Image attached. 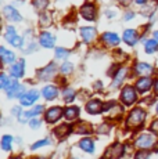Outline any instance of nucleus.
Returning a JSON list of instances; mask_svg holds the SVG:
<instances>
[{"mask_svg":"<svg viewBox=\"0 0 158 159\" xmlns=\"http://www.w3.org/2000/svg\"><path fill=\"white\" fill-rule=\"evenodd\" d=\"M47 144H50V141H49L47 139H44V140H42V141H38V143H35V144H32L31 148L32 149H38V148H40V147L47 145Z\"/></svg>","mask_w":158,"mask_h":159,"instance_id":"c9c22d12","label":"nucleus"},{"mask_svg":"<svg viewBox=\"0 0 158 159\" xmlns=\"http://www.w3.org/2000/svg\"><path fill=\"white\" fill-rule=\"evenodd\" d=\"M7 96L8 98H13V97H18V98H21V97L24 96V87L21 86L20 83H18L17 80H11L10 82V86L7 87Z\"/></svg>","mask_w":158,"mask_h":159,"instance_id":"7ed1b4c3","label":"nucleus"},{"mask_svg":"<svg viewBox=\"0 0 158 159\" xmlns=\"http://www.w3.org/2000/svg\"><path fill=\"white\" fill-rule=\"evenodd\" d=\"M54 73H56V64H49L46 68H43L42 71H39V78L47 80V79L53 78Z\"/></svg>","mask_w":158,"mask_h":159,"instance_id":"4468645a","label":"nucleus"},{"mask_svg":"<svg viewBox=\"0 0 158 159\" xmlns=\"http://www.w3.org/2000/svg\"><path fill=\"white\" fill-rule=\"evenodd\" d=\"M114 76H115V80H114V83H112V86H114V87H118L121 82L125 79V76H126V69H125V68L118 69V72L115 73Z\"/></svg>","mask_w":158,"mask_h":159,"instance_id":"b1692460","label":"nucleus"},{"mask_svg":"<svg viewBox=\"0 0 158 159\" xmlns=\"http://www.w3.org/2000/svg\"><path fill=\"white\" fill-rule=\"evenodd\" d=\"M24 72H25V61H24V60H20L18 62L14 64V65L11 66V71H10L11 76H13V78H16V79L22 78Z\"/></svg>","mask_w":158,"mask_h":159,"instance_id":"1a4fd4ad","label":"nucleus"},{"mask_svg":"<svg viewBox=\"0 0 158 159\" xmlns=\"http://www.w3.org/2000/svg\"><path fill=\"white\" fill-rule=\"evenodd\" d=\"M11 145H13V137L11 136H3L2 139V148L4 151H10Z\"/></svg>","mask_w":158,"mask_h":159,"instance_id":"a878e982","label":"nucleus"},{"mask_svg":"<svg viewBox=\"0 0 158 159\" xmlns=\"http://www.w3.org/2000/svg\"><path fill=\"white\" fill-rule=\"evenodd\" d=\"M135 159H148V152L147 151H139V152H136Z\"/></svg>","mask_w":158,"mask_h":159,"instance_id":"e433bc0d","label":"nucleus"},{"mask_svg":"<svg viewBox=\"0 0 158 159\" xmlns=\"http://www.w3.org/2000/svg\"><path fill=\"white\" fill-rule=\"evenodd\" d=\"M11 159H22V158H18V157H16V158H11Z\"/></svg>","mask_w":158,"mask_h":159,"instance_id":"49530a36","label":"nucleus"},{"mask_svg":"<svg viewBox=\"0 0 158 159\" xmlns=\"http://www.w3.org/2000/svg\"><path fill=\"white\" fill-rule=\"evenodd\" d=\"M29 125H31L32 129H38V127L40 126V122H39L36 118H33V119H31V120H29Z\"/></svg>","mask_w":158,"mask_h":159,"instance_id":"58836bf2","label":"nucleus"},{"mask_svg":"<svg viewBox=\"0 0 158 159\" xmlns=\"http://www.w3.org/2000/svg\"><path fill=\"white\" fill-rule=\"evenodd\" d=\"M10 82H11V79H8L7 75L3 73V75L0 76V87H2L3 90H7V87L10 86Z\"/></svg>","mask_w":158,"mask_h":159,"instance_id":"7c9ffc66","label":"nucleus"},{"mask_svg":"<svg viewBox=\"0 0 158 159\" xmlns=\"http://www.w3.org/2000/svg\"><path fill=\"white\" fill-rule=\"evenodd\" d=\"M79 147H81L85 152H89V154H92V152L95 151V143H93L90 139L81 140V141H79Z\"/></svg>","mask_w":158,"mask_h":159,"instance_id":"5701e85b","label":"nucleus"},{"mask_svg":"<svg viewBox=\"0 0 158 159\" xmlns=\"http://www.w3.org/2000/svg\"><path fill=\"white\" fill-rule=\"evenodd\" d=\"M144 47H146V51H147L148 54L154 53V51L158 48V42L156 40V39H150V40H146L144 42Z\"/></svg>","mask_w":158,"mask_h":159,"instance_id":"393cba45","label":"nucleus"},{"mask_svg":"<svg viewBox=\"0 0 158 159\" xmlns=\"http://www.w3.org/2000/svg\"><path fill=\"white\" fill-rule=\"evenodd\" d=\"M69 129H71V127L67 126V125H61V126H60L58 129L54 130V134H56L57 137H64L65 134H68V133H69Z\"/></svg>","mask_w":158,"mask_h":159,"instance_id":"cd10ccee","label":"nucleus"},{"mask_svg":"<svg viewBox=\"0 0 158 159\" xmlns=\"http://www.w3.org/2000/svg\"><path fill=\"white\" fill-rule=\"evenodd\" d=\"M79 115V108L78 107H68V108L64 109V118L67 120H74L77 119Z\"/></svg>","mask_w":158,"mask_h":159,"instance_id":"412c9836","label":"nucleus"},{"mask_svg":"<svg viewBox=\"0 0 158 159\" xmlns=\"http://www.w3.org/2000/svg\"><path fill=\"white\" fill-rule=\"evenodd\" d=\"M4 15L8 21H13V22H20L21 21L20 13H18L13 6H6L4 7Z\"/></svg>","mask_w":158,"mask_h":159,"instance_id":"f8f14e48","label":"nucleus"},{"mask_svg":"<svg viewBox=\"0 0 158 159\" xmlns=\"http://www.w3.org/2000/svg\"><path fill=\"white\" fill-rule=\"evenodd\" d=\"M39 98V93L36 90H31V91H26L22 97H21V104L22 105H32L36 100Z\"/></svg>","mask_w":158,"mask_h":159,"instance_id":"9b49d317","label":"nucleus"},{"mask_svg":"<svg viewBox=\"0 0 158 159\" xmlns=\"http://www.w3.org/2000/svg\"><path fill=\"white\" fill-rule=\"evenodd\" d=\"M81 14L85 20L87 21H95V17H96V8L92 3H85L81 8Z\"/></svg>","mask_w":158,"mask_h":159,"instance_id":"423d86ee","label":"nucleus"},{"mask_svg":"<svg viewBox=\"0 0 158 159\" xmlns=\"http://www.w3.org/2000/svg\"><path fill=\"white\" fill-rule=\"evenodd\" d=\"M157 114H158V104H157Z\"/></svg>","mask_w":158,"mask_h":159,"instance_id":"de8ad7c7","label":"nucleus"},{"mask_svg":"<svg viewBox=\"0 0 158 159\" xmlns=\"http://www.w3.org/2000/svg\"><path fill=\"white\" fill-rule=\"evenodd\" d=\"M0 56H2V61L4 64H11V62H14V60H16L14 53L6 50L4 47H0Z\"/></svg>","mask_w":158,"mask_h":159,"instance_id":"4be33fe9","label":"nucleus"},{"mask_svg":"<svg viewBox=\"0 0 158 159\" xmlns=\"http://www.w3.org/2000/svg\"><path fill=\"white\" fill-rule=\"evenodd\" d=\"M51 22V20H49V14H42L40 15V24L42 25H49Z\"/></svg>","mask_w":158,"mask_h":159,"instance_id":"4c0bfd02","label":"nucleus"},{"mask_svg":"<svg viewBox=\"0 0 158 159\" xmlns=\"http://www.w3.org/2000/svg\"><path fill=\"white\" fill-rule=\"evenodd\" d=\"M144 119H146V112L142 108H135L126 119V127L128 129H135V127L142 126Z\"/></svg>","mask_w":158,"mask_h":159,"instance_id":"f257e3e1","label":"nucleus"},{"mask_svg":"<svg viewBox=\"0 0 158 159\" xmlns=\"http://www.w3.org/2000/svg\"><path fill=\"white\" fill-rule=\"evenodd\" d=\"M151 130L156 131V133L158 134V119H157L156 122H153V125H151Z\"/></svg>","mask_w":158,"mask_h":159,"instance_id":"ea45409f","label":"nucleus"},{"mask_svg":"<svg viewBox=\"0 0 158 159\" xmlns=\"http://www.w3.org/2000/svg\"><path fill=\"white\" fill-rule=\"evenodd\" d=\"M72 69H74V66H72L71 62H64L61 66V73L63 75H69L72 72Z\"/></svg>","mask_w":158,"mask_h":159,"instance_id":"72a5a7b5","label":"nucleus"},{"mask_svg":"<svg viewBox=\"0 0 158 159\" xmlns=\"http://www.w3.org/2000/svg\"><path fill=\"white\" fill-rule=\"evenodd\" d=\"M139 36H137V32L133 29H126L125 32H123V40H125L126 44L129 46H135L136 42H137Z\"/></svg>","mask_w":158,"mask_h":159,"instance_id":"2eb2a0df","label":"nucleus"},{"mask_svg":"<svg viewBox=\"0 0 158 159\" xmlns=\"http://www.w3.org/2000/svg\"><path fill=\"white\" fill-rule=\"evenodd\" d=\"M154 39L158 42V30H157V32H154Z\"/></svg>","mask_w":158,"mask_h":159,"instance_id":"a18cd8bd","label":"nucleus"},{"mask_svg":"<svg viewBox=\"0 0 158 159\" xmlns=\"http://www.w3.org/2000/svg\"><path fill=\"white\" fill-rule=\"evenodd\" d=\"M63 96H64V101L65 102H71L75 100V91L72 89H65L63 91Z\"/></svg>","mask_w":158,"mask_h":159,"instance_id":"bb28decb","label":"nucleus"},{"mask_svg":"<svg viewBox=\"0 0 158 159\" xmlns=\"http://www.w3.org/2000/svg\"><path fill=\"white\" fill-rule=\"evenodd\" d=\"M135 71H136L137 75H143V76L146 75L147 76L153 72V66L148 65V64H146V62H137L136 66H135Z\"/></svg>","mask_w":158,"mask_h":159,"instance_id":"6ab92c4d","label":"nucleus"},{"mask_svg":"<svg viewBox=\"0 0 158 159\" xmlns=\"http://www.w3.org/2000/svg\"><path fill=\"white\" fill-rule=\"evenodd\" d=\"M119 2L122 3V4H129V2H130V0H119Z\"/></svg>","mask_w":158,"mask_h":159,"instance_id":"37998d69","label":"nucleus"},{"mask_svg":"<svg viewBox=\"0 0 158 159\" xmlns=\"http://www.w3.org/2000/svg\"><path fill=\"white\" fill-rule=\"evenodd\" d=\"M64 114V111L60 107H53V108H50L49 111L46 112V115H44V118H46V122L47 123H56L57 120H58L60 118H61V115Z\"/></svg>","mask_w":158,"mask_h":159,"instance_id":"39448f33","label":"nucleus"},{"mask_svg":"<svg viewBox=\"0 0 158 159\" xmlns=\"http://www.w3.org/2000/svg\"><path fill=\"white\" fill-rule=\"evenodd\" d=\"M122 155H123V145L119 144V143H115L107 151V157L111 159H119Z\"/></svg>","mask_w":158,"mask_h":159,"instance_id":"6e6552de","label":"nucleus"},{"mask_svg":"<svg viewBox=\"0 0 158 159\" xmlns=\"http://www.w3.org/2000/svg\"><path fill=\"white\" fill-rule=\"evenodd\" d=\"M54 36L49 32H42L40 36H39V43L43 46L44 48H51L54 46Z\"/></svg>","mask_w":158,"mask_h":159,"instance_id":"9d476101","label":"nucleus"},{"mask_svg":"<svg viewBox=\"0 0 158 159\" xmlns=\"http://www.w3.org/2000/svg\"><path fill=\"white\" fill-rule=\"evenodd\" d=\"M153 144H154V137L151 136V134H147V133L139 136L137 140L135 141V145L140 149H147V148H150Z\"/></svg>","mask_w":158,"mask_h":159,"instance_id":"20e7f679","label":"nucleus"},{"mask_svg":"<svg viewBox=\"0 0 158 159\" xmlns=\"http://www.w3.org/2000/svg\"><path fill=\"white\" fill-rule=\"evenodd\" d=\"M47 3H49V0H33V2H32V4L35 6V8H36V10L42 11V10H44V8H46Z\"/></svg>","mask_w":158,"mask_h":159,"instance_id":"c756f323","label":"nucleus"},{"mask_svg":"<svg viewBox=\"0 0 158 159\" xmlns=\"http://www.w3.org/2000/svg\"><path fill=\"white\" fill-rule=\"evenodd\" d=\"M103 107H104V104L101 101H99V100H92V101L87 102L86 111L92 115H96V114H99V112L103 111Z\"/></svg>","mask_w":158,"mask_h":159,"instance_id":"ddd939ff","label":"nucleus"},{"mask_svg":"<svg viewBox=\"0 0 158 159\" xmlns=\"http://www.w3.org/2000/svg\"><path fill=\"white\" fill-rule=\"evenodd\" d=\"M81 35L86 43H90V42H93V39L96 38V29L92 28V26H89V28L83 26V28L81 29Z\"/></svg>","mask_w":158,"mask_h":159,"instance_id":"dca6fc26","label":"nucleus"},{"mask_svg":"<svg viewBox=\"0 0 158 159\" xmlns=\"http://www.w3.org/2000/svg\"><path fill=\"white\" fill-rule=\"evenodd\" d=\"M154 93H156L157 96H158V80L154 82Z\"/></svg>","mask_w":158,"mask_h":159,"instance_id":"79ce46f5","label":"nucleus"},{"mask_svg":"<svg viewBox=\"0 0 158 159\" xmlns=\"http://www.w3.org/2000/svg\"><path fill=\"white\" fill-rule=\"evenodd\" d=\"M68 50H65V48L63 47H57L56 48V58H58V60H63V58H67L68 57Z\"/></svg>","mask_w":158,"mask_h":159,"instance_id":"2f4dec72","label":"nucleus"},{"mask_svg":"<svg viewBox=\"0 0 158 159\" xmlns=\"http://www.w3.org/2000/svg\"><path fill=\"white\" fill-rule=\"evenodd\" d=\"M90 125H87V123H85V122H82L79 126H77V131L78 133H90Z\"/></svg>","mask_w":158,"mask_h":159,"instance_id":"473e14b6","label":"nucleus"},{"mask_svg":"<svg viewBox=\"0 0 158 159\" xmlns=\"http://www.w3.org/2000/svg\"><path fill=\"white\" fill-rule=\"evenodd\" d=\"M101 40L108 46H117L118 43H119V38H118V35H115V33H112V32H105L104 35L101 36Z\"/></svg>","mask_w":158,"mask_h":159,"instance_id":"a211bd4d","label":"nucleus"},{"mask_svg":"<svg viewBox=\"0 0 158 159\" xmlns=\"http://www.w3.org/2000/svg\"><path fill=\"white\" fill-rule=\"evenodd\" d=\"M137 100V94H136V90L132 86H125L121 93V101H122L125 105H132L133 102Z\"/></svg>","mask_w":158,"mask_h":159,"instance_id":"f03ea898","label":"nucleus"},{"mask_svg":"<svg viewBox=\"0 0 158 159\" xmlns=\"http://www.w3.org/2000/svg\"><path fill=\"white\" fill-rule=\"evenodd\" d=\"M42 94H43V97L46 100H54L57 96H58V90H57V87H54V86H46V87H43V90H42Z\"/></svg>","mask_w":158,"mask_h":159,"instance_id":"aec40b11","label":"nucleus"},{"mask_svg":"<svg viewBox=\"0 0 158 159\" xmlns=\"http://www.w3.org/2000/svg\"><path fill=\"white\" fill-rule=\"evenodd\" d=\"M10 44L11 46H14V47H21V46L24 44V40H22V38H20V36H16V38L13 39V40L10 42Z\"/></svg>","mask_w":158,"mask_h":159,"instance_id":"f704fd0d","label":"nucleus"},{"mask_svg":"<svg viewBox=\"0 0 158 159\" xmlns=\"http://www.w3.org/2000/svg\"><path fill=\"white\" fill-rule=\"evenodd\" d=\"M132 17H135V14H133V13H128V14L125 15V20L129 21V20H132Z\"/></svg>","mask_w":158,"mask_h":159,"instance_id":"a19ab883","label":"nucleus"},{"mask_svg":"<svg viewBox=\"0 0 158 159\" xmlns=\"http://www.w3.org/2000/svg\"><path fill=\"white\" fill-rule=\"evenodd\" d=\"M17 36V32H16V28H13V26H8L7 30H6V33H4V38H6V40L10 43L11 40H13L14 38Z\"/></svg>","mask_w":158,"mask_h":159,"instance_id":"c85d7f7f","label":"nucleus"},{"mask_svg":"<svg viewBox=\"0 0 158 159\" xmlns=\"http://www.w3.org/2000/svg\"><path fill=\"white\" fill-rule=\"evenodd\" d=\"M147 0H136V3H139V4H143V3H146Z\"/></svg>","mask_w":158,"mask_h":159,"instance_id":"c03bdc74","label":"nucleus"},{"mask_svg":"<svg viewBox=\"0 0 158 159\" xmlns=\"http://www.w3.org/2000/svg\"><path fill=\"white\" fill-rule=\"evenodd\" d=\"M42 112H43V105H36L35 108L29 109L28 112L21 114V116L18 118V120H20V122H28L29 119H33L35 116H38L39 114H42Z\"/></svg>","mask_w":158,"mask_h":159,"instance_id":"0eeeda50","label":"nucleus"},{"mask_svg":"<svg viewBox=\"0 0 158 159\" xmlns=\"http://www.w3.org/2000/svg\"><path fill=\"white\" fill-rule=\"evenodd\" d=\"M151 84H153V82H151L150 78H147V76H143L142 79H139L137 82H136V89H137L139 91H142V93H144V91H148L151 87Z\"/></svg>","mask_w":158,"mask_h":159,"instance_id":"f3484780","label":"nucleus"}]
</instances>
